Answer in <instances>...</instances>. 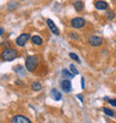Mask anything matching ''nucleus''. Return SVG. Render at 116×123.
Returning <instances> with one entry per match:
<instances>
[{"label":"nucleus","mask_w":116,"mask_h":123,"mask_svg":"<svg viewBox=\"0 0 116 123\" xmlns=\"http://www.w3.org/2000/svg\"><path fill=\"white\" fill-rule=\"evenodd\" d=\"M18 56V52L13 48H5L1 52V59L3 62H11Z\"/></svg>","instance_id":"obj_1"},{"label":"nucleus","mask_w":116,"mask_h":123,"mask_svg":"<svg viewBox=\"0 0 116 123\" xmlns=\"http://www.w3.org/2000/svg\"><path fill=\"white\" fill-rule=\"evenodd\" d=\"M39 64V56L37 55H30L26 58V68L29 72H35Z\"/></svg>","instance_id":"obj_2"},{"label":"nucleus","mask_w":116,"mask_h":123,"mask_svg":"<svg viewBox=\"0 0 116 123\" xmlns=\"http://www.w3.org/2000/svg\"><path fill=\"white\" fill-rule=\"evenodd\" d=\"M85 24H86L85 19L84 18H81V17H76L74 19H71V21H70L71 27L75 28V29H81V28H83V27L85 26Z\"/></svg>","instance_id":"obj_3"},{"label":"nucleus","mask_w":116,"mask_h":123,"mask_svg":"<svg viewBox=\"0 0 116 123\" xmlns=\"http://www.w3.org/2000/svg\"><path fill=\"white\" fill-rule=\"evenodd\" d=\"M87 43L89 44L90 46H93V47H98V46L103 45V38H100L98 36H90L89 38L87 39Z\"/></svg>","instance_id":"obj_4"},{"label":"nucleus","mask_w":116,"mask_h":123,"mask_svg":"<svg viewBox=\"0 0 116 123\" xmlns=\"http://www.w3.org/2000/svg\"><path fill=\"white\" fill-rule=\"evenodd\" d=\"M30 38V35L29 34H21L20 36H18L16 39V45L19 46V47H23V46L26 45V43L29 40Z\"/></svg>","instance_id":"obj_5"},{"label":"nucleus","mask_w":116,"mask_h":123,"mask_svg":"<svg viewBox=\"0 0 116 123\" xmlns=\"http://www.w3.org/2000/svg\"><path fill=\"white\" fill-rule=\"evenodd\" d=\"M12 123H31V121L29 120L28 117H26L25 115H15L11 119Z\"/></svg>","instance_id":"obj_6"},{"label":"nucleus","mask_w":116,"mask_h":123,"mask_svg":"<svg viewBox=\"0 0 116 123\" xmlns=\"http://www.w3.org/2000/svg\"><path fill=\"white\" fill-rule=\"evenodd\" d=\"M47 25H48L49 29L52 30V32L54 34V35H56V36L59 35V29L57 28V26H56L55 23H54L52 19H47Z\"/></svg>","instance_id":"obj_7"},{"label":"nucleus","mask_w":116,"mask_h":123,"mask_svg":"<svg viewBox=\"0 0 116 123\" xmlns=\"http://www.w3.org/2000/svg\"><path fill=\"white\" fill-rule=\"evenodd\" d=\"M61 88H63V91L66 92V93H69L71 92V83L69 80H64V81L61 82Z\"/></svg>","instance_id":"obj_8"},{"label":"nucleus","mask_w":116,"mask_h":123,"mask_svg":"<svg viewBox=\"0 0 116 123\" xmlns=\"http://www.w3.org/2000/svg\"><path fill=\"white\" fill-rule=\"evenodd\" d=\"M95 8H96L97 10H106L107 8H108V5H107V2H105L104 0H98V1L95 2Z\"/></svg>","instance_id":"obj_9"},{"label":"nucleus","mask_w":116,"mask_h":123,"mask_svg":"<svg viewBox=\"0 0 116 123\" xmlns=\"http://www.w3.org/2000/svg\"><path fill=\"white\" fill-rule=\"evenodd\" d=\"M74 8L77 12H81L83 9H84V2L81 1V0H76L74 2Z\"/></svg>","instance_id":"obj_10"},{"label":"nucleus","mask_w":116,"mask_h":123,"mask_svg":"<svg viewBox=\"0 0 116 123\" xmlns=\"http://www.w3.org/2000/svg\"><path fill=\"white\" fill-rule=\"evenodd\" d=\"M50 94H52V96L54 100H56V101L61 100V93L60 92H58L57 88H52V92H50Z\"/></svg>","instance_id":"obj_11"},{"label":"nucleus","mask_w":116,"mask_h":123,"mask_svg":"<svg viewBox=\"0 0 116 123\" xmlns=\"http://www.w3.org/2000/svg\"><path fill=\"white\" fill-rule=\"evenodd\" d=\"M31 42L35 44V45H37V46H40L42 44V38L40 37V36H37V35H35V36H32L31 37Z\"/></svg>","instance_id":"obj_12"},{"label":"nucleus","mask_w":116,"mask_h":123,"mask_svg":"<svg viewBox=\"0 0 116 123\" xmlns=\"http://www.w3.org/2000/svg\"><path fill=\"white\" fill-rule=\"evenodd\" d=\"M31 88L34 91H40L42 87H41V84H40L39 82H34L31 84Z\"/></svg>","instance_id":"obj_13"},{"label":"nucleus","mask_w":116,"mask_h":123,"mask_svg":"<svg viewBox=\"0 0 116 123\" xmlns=\"http://www.w3.org/2000/svg\"><path fill=\"white\" fill-rule=\"evenodd\" d=\"M61 74H63V76H64V77H68V78H73V77H74V74H73V73H70L68 69H63Z\"/></svg>","instance_id":"obj_14"},{"label":"nucleus","mask_w":116,"mask_h":123,"mask_svg":"<svg viewBox=\"0 0 116 123\" xmlns=\"http://www.w3.org/2000/svg\"><path fill=\"white\" fill-rule=\"evenodd\" d=\"M69 36V38L73 39V40H79V35H78L77 32H74V31H70L68 34Z\"/></svg>","instance_id":"obj_15"},{"label":"nucleus","mask_w":116,"mask_h":123,"mask_svg":"<svg viewBox=\"0 0 116 123\" xmlns=\"http://www.w3.org/2000/svg\"><path fill=\"white\" fill-rule=\"evenodd\" d=\"M106 17H107V19H110V20L114 19V18H115V12L112 11V10H108L106 12Z\"/></svg>","instance_id":"obj_16"},{"label":"nucleus","mask_w":116,"mask_h":123,"mask_svg":"<svg viewBox=\"0 0 116 123\" xmlns=\"http://www.w3.org/2000/svg\"><path fill=\"white\" fill-rule=\"evenodd\" d=\"M103 111H104V113L106 114V115H108V117H114V112L112 110H110L108 107H104Z\"/></svg>","instance_id":"obj_17"},{"label":"nucleus","mask_w":116,"mask_h":123,"mask_svg":"<svg viewBox=\"0 0 116 123\" xmlns=\"http://www.w3.org/2000/svg\"><path fill=\"white\" fill-rule=\"evenodd\" d=\"M69 57H70V58H73L74 61H76L78 64H81V59H79V57H78L76 54H74V53H70V54H69Z\"/></svg>","instance_id":"obj_18"},{"label":"nucleus","mask_w":116,"mask_h":123,"mask_svg":"<svg viewBox=\"0 0 116 123\" xmlns=\"http://www.w3.org/2000/svg\"><path fill=\"white\" fill-rule=\"evenodd\" d=\"M69 68H70V71H71V73L74 75H77L78 74V71L76 69V67H75V65L74 64H70V66H69Z\"/></svg>","instance_id":"obj_19"},{"label":"nucleus","mask_w":116,"mask_h":123,"mask_svg":"<svg viewBox=\"0 0 116 123\" xmlns=\"http://www.w3.org/2000/svg\"><path fill=\"white\" fill-rule=\"evenodd\" d=\"M81 88L84 90V88H85V78H84V77H81Z\"/></svg>","instance_id":"obj_20"},{"label":"nucleus","mask_w":116,"mask_h":123,"mask_svg":"<svg viewBox=\"0 0 116 123\" xmlns=\"http://www.w3.org/2000/svg\"><path fill=\"white\" fill-rule=\"evenodd\" d=\"M110 104L113 106H116V100H110Z\"/></svg>","instance_id":"obj_21"},{"label":"nucleus","mask_w":116,"mask_h":123,"mask_svg":"<svg viewBox=\"0 0 116 123\" xmlns=\"http://www.w3.org/2000/svg\"><path fill=\"white\" fill-rule=\"evenodd\" d=\"M77 97H78V98H79V100L81 101V102H84V100H83V95H81V94H78V95H77Z\"/></svg>","instance_id":"obj_22"},{"label":"nucleus","mask_w":116,"mask_h":123,"mask_svg":"<svg viewBox=\"0 0 116 123\" xmlns=\"http://www.w3.org/2000/svg\"><path fill=\"white\" fill-rule=\"evenodd\" d=\"M0 32H1V34H0V35L2 36V35H3V28H1V29H0Z\"/></svg>","instance_id":"obj_23"}]
</instances>
